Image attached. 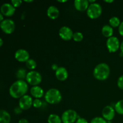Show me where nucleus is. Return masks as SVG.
Here are the masks:
<instances>
[{
  "label": "nucleus",
  "instance_id": "obj_38",
  "mask_svg": "<svg viewBox=\"0 0 123 123\" xmlns=\"http://www.w3.org/2000/svg\"><path fill=\"white\" fill-rule=\"evenodd\" d=\"M2 44H3V40H2V38L0 37V47L2 46Z\"/></svg>",
  "mask_w": 123,
  "mask_h": 123
},
{
  "label": "nucleus",
  "instance_id": "obj_21",
  "mask_svg": "<svg viewBox=\"0 0 123 123\" xmlns=\"http://www.w3.org/2000/svg\"><path fill=\"white\" fill-rule=\"evenodd\" d=\"M27 73H26V70L23 68H20L18 70L16 73V77L18 79V80H24V79H26Z\"/></svg>",
  "mask_w": 123,
  "mask_h": 123
},
{
  "label": "nucleus",
  "instance_id": "obj_37",
  "mask_svg": "<svg viewBox=\"0 0 123 123\" xmlns=\"http://www.w3.org/2000/svg\"><path fill=\"white\" fill-rule=\"evenodd\" d=\"M104 1L105 2H107V3H112V2H114L113 0H110V1H109V0H105Z\"/></svg>",
  "mask_w": 123,
  "mask_h": 123
},
{
  "label": "nucleus",
  "instance_id": "obj_41",
  "mask_svg": "<svg viewBox=\"0 0 123 123\" xmlns=\"http://www.w3.org/2000/svg\"><path fill=\"white\" fill-rule=\"evenodd\" d=\"M0 25H1V23H0Z\"/></svg>",
  "mask_w": 123,
  "mask_h": 123
},
{
  "label": "nucleus",
  "instance_id": "obj_14",
  "mask_svg": "<svg viewBox=\"0 0 123 123\" xmlns=\"http://www.w3.org/2000/svg\"><path fill=\"white\" fill-rule=\"evenodd\" d=\"M90 4L87 0H75L74 1V6L76 10L79 12H85L87 10Z\"/></svg>",
  "mask_w": 123,
  "mask_h": 123
},
{
  "label": "nucleus",
  "instance_id": "obj_26",
  "mask_svg": "<svg viewBox=\"0 0 123 123\" xmlns=\"http://www.w3.org/2000/svg\"><path fill=\"white\" fill-rule=\"evenodd\" d=\"M91 123H108V121L105 120L103 117H96L92 119Z\"/></svg>",
  "mask_w": 123,
  "mask_h": 123
},
{
  "label": "nucleus",
  "instance_id": "obj_22",
  "mask_svg": "<svg viewBox=\"0 0 123 123\" xmlns=\"http://www.w3.org/2000/svg\"><path fill=\"white\" fill-rule=\"evenodd\" d=\"M109 25L112 28H117L118 27L120 26V24H121V21L120 19H119L118 17L114 16L112 17L109 20Z\"/></svg>",
  "mask_w": 123,
  "mask_h": 123
},
{
  "label": "nucleus",
  "instance_id": "obj_31",
  "mask_svg": "<svg viewBox=\"0 0 123 123\" xmlns=\"http://www.w3.org/2000/svg\"><path fill=\"white\" fill-rule=\"evenodd\" d=\"M118 32L119 34L123 37V21L121 22L120 26H118Z\"/></svg>",
  "mask_w": 123,
  "mask_h": 123
},
{
  "label": "nucleus",
  "instance_id": "obj_9",
  "mask_svg": "<svg viewBox=\"0 0 123 123\" xmlns=\"http://www.w3.org/2000/svg\"><path fill=\"white\" fill-rule=\"evenodd\" d=\"M32 98L28 95H25L19 99V106L22 110H28L32 106Z\"/></svg>",
  "mask_w": 123,
  "mask_h": 123
},
{
  "label": "nucleus",
  "instance_id": "obj_6",
  "mask_svg": "<svg viewBox=\"0 0 123 123\" xmlns=\"http://www.w3.org/2000/svg\"><path fill=\"white\" fill-rule=\"evenodd\" d=\"M78 118V114L73 109L65 111L61 116V120L63 123H74Z\"/></svg>",
  "mask_w": 123,
  "mask_h": 123
},
{
  "label": "nucleus",
  "instance_id": "obj_40",
  "mask_svg": "<svg viewBox=\"0 0 123 123\" xmlns=\"http://www.w3.org/2000/svg\"><path fill=\"white\" fill-rule=\"evenodd\" d=\"M25 2H28V3H29V2H33V1H25Z\"/></svg>",
  "mask_w": 123,
  "mask_h": 123
},
{
  "label": "nucleus",
  "instance_id": "obj_17",
  "mask_svg": "<svg viewBox=\"0 0 123 123\" xmlns=\"http://www.w3.org/2000/svg\"><path fill=\"white\" fill-rule=\"evenodd\" d=\"M30 92L34 97L36 98H40L43 96L44 90L42 87L37 85V86H32L30 90Z\"/></svg>",
  "mask_w": 123,
  "mask_h": 123
},
{
  "label": "nucleus",
  "instance_id": "obj_30",
  "mask_svg": "<svg viewBox=\"0 0 123 123\" xmlns=\"http://www.w3.org/2000/svg\"><path fill=\"white\" fill-rule=\"evenodd\" d=\"M75 123H88V122L84 118H78Z\"/></svg>",
  "mask_w": 123,
  "mask_h": 123
},
{
  "label": "nucleus",
  "instance_id": "obj_34",
  "mask_svg": "<svg viewBox=\"0 0 123 123\" xmlns=\"http://www.w3.org/2000/svg\"><path fill=\"white\" fill-rule=\"evenodd\" d=\"M19 123H30L26 119L22 118L19 121Z\"/></svg>",
  "mask_w": 123,
  "mask_h": 123
},
{
  "label": "nucleus",
  "instance_id": "obj_5",
  "mask_svg": "<svg viewBox=\"0 0 123 123\" xmlns=\"http://www.w3.org/2000/svg\"><path fill=\"white\" fill-rule=\"evenodd\" d=\"M42 77L40 73L37 71L32 70L27 73L26 77V82L32 86H37L42 82Z\"/></svg>",
  "mask_w": 123,
  "mask_h": 123
},
{
  "label": "nucleus",
  "instance_id": "obj_39",
  "mask_svg": "<svg viewBox=\"0 0 123 123\" xmlns=\"http://www.w3.org/2000/svg\"><path fill=\"white\" fill-rule=\"evenodd\" d=\"M67 0H65V1H58V2H67Z\"/></svg>",
  "mask_w": 123,
  "mask_h": 123
},
{
  "label": "nucleus",
  "instance_id": "obj_19",
  "mask_svg": "<svg viewBox=\"0 0 123 123\" xmlns=\"http://www.w3.org/2000/svg\"><path fill=\"white\" fill-rule=\"evenodd\" d=\"M102 34L107 38L112 37L114 34V30L109 25H105L103 26L102 29Z\"/></svg>",
  "mask_w": 123,
  "mask_h": 123
},
{
  "label": "nucleus",
  "instance_id": "obj_1",
  "mask_svg": "<svg viewBox=\"0 0 123 123\" xmlns=\"http://www.w3.org/2000/svg\"><path fill=\"white\" fill-rule=\"evenodd\" d=\"M28 89V83L24 80L14 82L9 89L10 95L14 98H20L25 96Z\"/></svg>",
  "mask_w": 123,
  "mask_h": 123
},
{
  "label": "nucleus",
  "instance_id": "obj_16",
  "mask_svg": "<svg viewBox=\"0 0 123 123\" xmlns=\"http://www.w3.org/2000/svg\"><path fill=\"white\" fill-rule=\"evenodd\" d=\"M60 14L58 8L54 6H51L49 7L47 10V15L50 19L52 20L57 19Z\"/></svg>",
  "mask_w": 123,
  "mask_h": 123
},
{
  "label": "nucleus",
  "instance_id": "obj_36",
  "mask_svg": "<svg viewBox=\"0 0 123 123\" xmlns=\"http://www.w3.org/2000/svg\"><path fill=\"white\" fill-rule=\"evenodd\" d=\"M4 20V16H3V14L1 13V12H0V22H1L2 21H3V20Z\"/></svg>",
  "mask_w": 123,
  "mask_h": 123
},
{
  "label": "nucleus",
  "instance_id": "obj_23",
  "mask_svg": "<svg viewBox=\"0 0 123 123\" xmlns=\"http://www.w3.org/2000/svg\"><path fill=\"white\" fill-rule=\"evenodd\" d=\"M115 112L120 115H123V100L118 101L114 107Z\"/></svg>",
  "mask_w": 123,
  "mask_h": 123
},
{
  "label": "nucleus",
  "instance_id": "obj_8",
  "mask_svg": "<svg viewBox=\"0 0 123 123\" xmlns=\"http://www.w3.org/2000/svg\"><path fill=\"white\" fill-rule=\"evenodd\" d=\"M0 28L4 33L10 34L13 33L15 30V24L12 19H4L1 22Z\"/></svg>",
  "mask_w": 123,
  "mask_h": 123
},
{
  "label": "nucleus",
  "instance_id": "obj_10",
  "mask_svg": "<svg viewBox=\"0 0 123 123\" xmlns=\"http://www.w3.org/2000/svg\"><path fill=\"white\" fill-rule=\"evenodd\" d=\"M73 34L72 30L68 26H62L59 30V36L65 41L70 40L73 38Z\"/></svg>",
  "mask_w": 123,
  "mask_h": 123
},
{
  "label": "nucleus",
  "instance_id": "obj_12",
  "mask_svg": "<svg viewBox=\"0 0 123 123\" xmlns=\"http://www.w3.org/2000/svg\"><path fill=\"white\" fill-rule=\"evenodd\" d=\"M1 13L3 16H12L14 14L16 11V8L14 6L10 3H4L1 6L0 8Z\"/></svg>",
  "mask_w": 123,
  "mask_h": 123
},
{
  "label": "nucleus",
  "instance_id": "obj_7",
  "mask_svg": "<svg viewBox=\"0 0 123 123\" xmlns=\"http://www.w3.org/2000/svg\"><path fill=\"white\" fill-rule=\"evenodd\" d=\"M120 42L118 38L115 36H112L108 38L106 41V47L110 53L117 51L120 47Z\"/></svg>",
  "mask_w": 123,
  "mask_h": 123
},
{
  "label": "nucleus",
  "instance_id": "obj_28",
  "mask_svg": "<svg viewBox=\"0 0 123 123\" xmlns=\"http://www.w3.org/2000/svg\"><path fill=\"white\" fill-rule=\"evenodd\" d=\"M117 86L119 88L123 90V75H121V76L118 79Z\"/></svg>",
  "mask_w": 123,
  "mask_h": 123
},
{
  "label": "nucleus",
  "instance_id": "obj_20",
  "mask_svg": "<svg viewBox=\"0 0 123 123\" xmlns=\"http://www.w3.org/2000/svg\"><path fill=\"white\" fill-rule=\"evenodd\" d=\"M48 123H61L62 120L60 117L56 114H50L48 118Z\"/></svg>",
  "mask_w": 123,
  "mask_h": 123
},
{
  "label": "nucleus",
  "instance_id": "obj_11",
  "mask_svg": "<svg viewBox=\"0 0 123 123\" xmlns=\"http://www.w3.org/2000/svg\"><path fill=\"white\" fill-rule=\"evenodd\" d=\"M102 116L108 122L112 121L115 116V109L111 106H106L102 111Z\"/></svg>",
  "mask_w": 123,
  "mask_h": 123
},
{
  "label": "nucleus",
  "instance_id": "obj_32",
  "mask_svg": "<svg viewBox=\"0 0 123 123\" xmlns=\"http://www.w3.org/2000/svg\"><path fill=\"white\" fill-rule=\"evenodd\" d=\"M23 110H22L20 108V107H18V108H16L15 109H14V112L15 114H20V113H22V112Z\"/></svg>",
  "mask_w": 123,
  "mask_h": 123
},
{
  "label": "nucleus",
  "instance_id": "obj_24",
  "mask_svg": "<svg viewBox=\"0 0 123 123\" xmlns=\"http://www.w3.org/2000/svg\"><path fill=\"white\" fill-rule=\"evenodd\" d=\"M26 66L28 69L31 70L32 71L37 67V62L33 59H29L26 62Z\"/></svg>",
  "mask_w": 123,
  "mask_h": 123
},
{
  "label": "nucleus",
  "instance_id": "obj_27",
  "mask_svg": "<svg viewBox=\"0 0 123 123\" xmlns=\"http://www.w3.org/2000/svg\"><path fill=\"white\" fill-rule=\"evenodd\" d=\"M42 104H43V103H42V100H40L39 98H36L34 100H33L32 106L35 108H40L42 107Z\"/></svg>",
  "mask_w": 123,
  "mask_h": 123
},
{
  "label": "nucleus",
  "instance_id": "obj_4",
  "mask_svg": "<svg viewBox=\"0 0 123 123\" xmlns=\"http://www.w3.org/2000/svg\"><path fill=\"white\" fill-rule=\"evenodd\" d=\"M102 13V6L98 3H96V2L90 4L86 10V14L91 19H97L100 16Z\"/></svg>",
  "mask_w": 123,
  "mask_h": 123
},
{
  "label": "nucleus",
  "instance_id": "obj_33",
  "mask_svg": "<svg viewBox=\"0 0 123 123\" xmlns=\"http://www.w3.org/2000/svg\"><path fill=\"white\" fill-rule=\"evenodd\" d=\"M58 68H59V67L58 66L57 64H54L52 65V69L53 70L55 71V72L57 70V69Z\"/></svg>",
  "mask_w": 123,
  "mask_h": 123
},
{
  "label": "nucleus",
  "instance_id": "obj_13",
  "mask_svg": "<svg viewBox=\"0 0 123 123\" xmlns=\"http://www.w3.org/2000/svg\"><path fill=\"white\" fill-rule=\"evenodd\" d=\"M14 58L19 62H26L30 59V54L27 50L20 49L15 52Z\"/></svg>",
  "mask_w": 123,
  "mask_h": 123
},
{
  "label": "nucleus",
  "instance_id": "obj_35",
  "mask_svg": "<svg viewBox=\"0 0 123 123\" xmlns=\"http://www.w3.org/2000/svg\"><path fill=\"white\" fill-rule=\"evenodd\" d=\"M120 49L121 50V52L123 54V41L120 43Z\"/></svg>",
  "mask_w": 123,
  "mask_h": 123
},
{
  "label": "nucleus",
  "instance_id": "obj_25",
  "mask_svg": "<svg viewBox=\"0 0 123 123\" xmlns=\"http://www.w3.org/2000/svg\"><path fill=\"white\" fill-rule=\"evenodd\" d=\"M84 38V36H83L82 33L80 32H76L73 34V39L74 41L76 42H80Z\"/></svg>",
  "mask_w": 123,
  "mask_h": 123
},
{
  "label": "nucleus",
  "instance_id": "obj_2",
  "mask_svg": "<svg viewBox=\"0 0 123 123\" xmlns=\"http://www.w3.org/2000/svg\"><path fill=\"white\" fill-rule=\"evenodd\" d=\"M110 67L105 62L98 64L96 66L93 71V76L98 80H105L110 75Z\"/></svg>",
  "mask_w": 123,
  "mask_h": 123
},
{
  "label": "nucleus",
  "instance_id": "obj_18",
  "mask_svg": "<svg viewBox=\"0 0 123 123\" xmlns=\"http://www.w3.org/2000/svg\"><path fill=\"white\" fill-rule=\"evenodd\" d=\"M11 116L9 113L5 110H0V123H10Z\"/></svg>",
  "mask_w": 123,
  "mask_h": 123
},
{
  "label": "nucleus",
  "instance_id": "obj_15",
  "mask_svg": "<svg viewBox=\"0 0 123 123\" xmlns=\"http://www.w3.org/2000/svg\"><path fill=\"white\" fill-rule=\"evenodd\" d=\"M68 71L65 67H59L55 72V76L56 79L60 81H64L68 78Z\"/></svg>",
  "mask_w": 123,
  "mask_h": 123
},
{
  "label": "nucleus",
  "instance_id": "obj_3",
  "mask_svg": "<svg viewBox=\"0 0 123 123\" xmlns=\"http://www.w3.org/2000/svg\"><path fill=\"white\" fill-rule=\"evenodd\" d=\"M44 99L49 104H57L62 100V95L58 89L51 88L46 92Z\"/></svg>",
  "mask_w": 123,
  "mask_h": 123
},
{
  "label": "nucleus",
  "instance_id": "obj_29",
  "mask_svg": "<svg viewBox=\"0 0 123 123\" xmlns=\"http://www.w3.org/2000/svg\"><path fill=\"white\" fill-rule=\"evenodd\" d=\"M22 3V1H21V0H12L11 1V4L15 8H17V7H19V6H20Z\"/></svg>",
  "mask_w": 123,
  "mask_h": 123
}]
</instances>
